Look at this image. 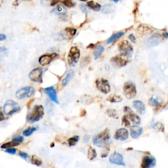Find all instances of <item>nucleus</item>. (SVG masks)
Returning <instances> with one entry per match:
<instances>
[{"instance_id": "nucleus-24", "label": "nucleus", "mask_w": 168, "mask_h": 168, "mask_svg": "<svg viewBox=\"0 0 168 168\" xmlns=\"http://www.w3.org/2000/svg\"><path fill=\"white\" fill-rule=\"evenodd\" d=\"M124 35V32H117V33L113 34L111 37H110V38L107 40L106 43H107V44L111 43H112V42H114V41L117 40L118 39L122 37Z\"/></svg>"}, {"instance_id": "nucleus-49", "label": "nucleus", "mask_w": 168, "mask_h": 168, "mask_svg": "<svg viewBox=\"0 0 168 168\" xmlns=\"http://www.w3.org/2000/svg\"><path fill=\"white\" fill-rule=\"evenodd\" d=\"M111 1H114L115 3H118L119 0H111Z\"/></svg>"}, {"instance_id": "nucleus-27", "label": "nucleus", "mask_w": 168, "mask_h": 168, "mask_svg": "<svg viewBox=\"0 0 168 168\" xmlns=\"http://www.w3.org/2000/svg\"><path fill=\"white\" fill-rule=\"evenodd\" d=\"M88 157L90 160H92L97 157V153L96 150L93 148L92 147H89L88 152Z\"/></svg>"}, {"instance_id": "nucleus-25", "label": "nucleus", "mask_w": 168, "mask_h": 168, "mask_svg": "<svg viewBox=\"0 0 168 168\" xmlns=\"http://www.w3.org/2000/svg\"><path fill=\"white\" fill-rule=\"evenodd\" d=\"M105 48L101 46H98L95 47L94 51V57L95 59H98L101 56L102 53L104 52Z\"/></svg>"}, {"instance_id": "nucleus-13", "label": "nucleus", "mask_w": 168, "mask_h": 168, "mask_svg": "<svg viewBox=\"0 0 168 168\" xmlns=\"http://www.w3.org/2000/svg\"><path fill=\"white\" fill-rule=\"evenodd\" d=\"M111 62L113 66L116 68H120L125 66L127 64V61L126 59H124V58H122L121 56H116L112 58Z\"/></svg>"}, {"instance_id": "nucleus-50", "label": "nucleus", "mask_w": 168, "mask_h": 168, "mask_svg": "<svg viewBox=\"0 0 168 168\" xmlns=\"http://www.w3.org/2000/svg\"><path fill=\"white\" fill-rule=\"evenodd\" d=\"M80 1H83V2H85V1H88V0H80Z\"/></svg>"}, {"instance_id": "nucleus-21", "label": "nucleus", "mask_w": 168, "mask_h": 168, "mask_svg": "<svg viewBox=\"0 0 168 168\" xmlns=\"http://www.w3.org/2000/svg\"><path fill=\"white\" fill-rule=\"evenodd\" d=\"M87 6L92 10L95 11H99L101 9V5L98 3H96L93 1H90L87 3Z\"/></svg>"}, {"instance_id": "nucleus-6", "label": "nucleus", "mask_w": 168, "mask_h": 168, "mask_svg": "<svg viewBox=\"0 0 168 168\" xmlns=\"http://www.w3.org/2000/svg\"><path fill=\"white\" fill-rule=\"evenodd\" d=\"M124 93L127 99L134 98L137 94V89L135 85L132 82H126L124 86Z\"/></svg>"}, {"instance_id": "nucleus-43", "label": "nucleus", "mask_w": 168, "mask_h": 168, "mask_svg": "<svg viewBox=\"0 0 168 168\" xmlns=\"http://www.w3.org/2000/svg\"><path fill=\"white\" fill-rule=\"evenodd\" d=\"M60 0H51V6H55L56 4H57Z\"/></svg>"}, {"instance_id": "nucleus-35", "label": "nucleus", "mask_w": 168, "mask_h": 168, "mask_svg": "<svg viewBox=\"0 0 168 168\" xmlns=\"http://www.w3.org/2000/svg\"><path fill=\"white\" fill-rule=\"evenodd\" d=\"M122 98L120 97L117 96V95H114L111 97V98L108 99V101H111L112 102H120L122 101Z\"/></svg>"}, {"instance_id": "nucleus-12", "label": "nucleus", "mask_w": 168, "mask_h": 168, "mask_svg": "<svg viewBox=\"0 0 168 168\" xmlns=\"http://www.w3.org/2000/svg\"><path fill=\"white\" fill-rule=\"evenodd\" d=\"M163 40V38L160 34H154L151 37L148 39L147 40V45L148 47H154L160 43L161 41Z\"/></svg>"}, {"instance_id": "nucleus-32", "label": "nucleus", "mask_w": 168, "mask_h": 168, "mask_svg": "<svg viewBox=\"0 0 168 168\" xmlns=\"http://www.w3.org/2000/svg\"><path fill=\"white\" fill-rule=\"evenodd\" d=\"M65 32H66V34L68 35H69V38H72L74 35L76 34L77 30L76 29L73 28H66L65 29Z\"/></svg>"}, {"instance_id": "nucleus-22", "label": "nucleus", "mask_w": 168, "mask_h": 168, "mask_svg": "<svg viewBox=\"0 0 168 168\" xmlns=\"http://www.w3.org/2000/svg\"><path fill=\"white\" fill-rule=\"evenodd\" d=\"M115 10V6L112 4L105 5L102 8V13L104 14L112 13Z\"/></svg>"}, {"instance_id": "nucleus-36", "label": "nucleus", "mask_w": 168, "mask_h": 168, "mask_svg": "<svg viewBox=\"0 0 168 168\" xmlns=\"http://www.w3.org/2000/svg\"><path fill=\"white\" fill-rule=\"evenodd\" d=\"M153 128L157 131H164V125L161 123H156L153 125Z\"/></svg>"}, {"instance_id": "nucleus-3", "label": "nucleus", "mask_w": 168, "mask_h": 168, "mask_svg": "<svg viewBox=\"0 0 168 168\" xmlns=\"http://www.w3.org/2000/svg\"><path fill=\"white\" fill-rule=\"evenodd\" d=\"M21 110V106L17 102L11 99L7 100L4 106V112L7 115H12Z\"/></svg>"}, {"instance_id": "nucleus-34", "label": "nucleus", "mask_w": 168, "mask_h": 168, "mask_svg": "<svg viewBox=\"0 0 168 168\" xmlns=\"http://www.w3.org/2000/svg\"><path fill=\"white\" fill-rule=\"evenodd\" d=\"M107 114L109 116H111V117L118 118V114L115 110H112V109L107 110Z\"/></svg>"}, {"instance_id": "nucleus-23", "label": "nucleus", "mask_w": 168, "mask_h": 168, "mask_svg": "<svg viewBox=\"0 0 168 168\" xmlns=\"http://www.w3.org/2000/svg\"><path fill=\"white\" fill-rule=\"evenodd\" d=\"M128 116L129 118L131 119V121L134 124L136 125H139L141 124V119L137 115H136L134 113H133V112L131 111L130 112L128 113Z\"/></svg>"}, {"instance_id": "nucleus-44", "label": "nucleus", "mask_w": 168, "mask_h": 168, "mask_svg": "<svg viewBox=\"0 0 168 168\" xmlns=\"http://www.w3.org/2000/svg\"><path fill=\"white\" fill-rule=\"evenodd\" d=\"M89 139H90L89 135H85V136H84V137H83V141H84V143H88V142L89 141Z\"/></svg>"}, {"instance_id": "nucleus-33", "label": "nucleus", "mask_w": 168, "mask_h": 168, "mask_svg": "<svg viewBox=\"0 0 168 168\" xmlns=\"http://www.w3.org/2000/svg\"><path fill=\"white\" fill-rule=\"evenodd\" d=\"M148 103H149V105L151 106H156L160 105V102L159 101H158V100L154 97H151L149 100V102H148Z\"/></svg>"}, {"instance_id": "nucleus-29", "label": "nucleus", "mask_w": 168, "mask_h": 168, "mask_svg": "<svg viewBox=\"0 0 168 168\" xmlns=\"http://www.w3.org/2000/svg\"><path fill=\"white\" fill-rule=\"evenodd\" d=\"M79 137L78 136H74L68 139V143H69L70 147H73L75 146L77 144V142L79 141Z\"/></svg>"}, {"instance_id": "nucleus-7", "label": "nucleus", "mask_w": 168, "mask_h": 168, "mask_svg": "<svg viewBox=\"0 0 168 168\" xmlns=\"http://www.w3.org/2000/svg\"><path fill=\"white\" fill-rule=\"evenodd\" d=\"M119 51L122 55L125 57H130L133 54V47L127 41H123L119 43Z\"/></svg>"}, {"instance_id": "nucleus-2", "label": "nucleus", "mask_w": 168, "mask_h": 168, "mask_svg": "<svg viewBox=\"0 0 168 168\" xmlns=\"http://www.w3.org/2000/svg\"><path fill=\"white\" fill-rule=\"evenodd\" d=\"M110 138L111 136H110L109 130L108 129H106L101 133L94 137L93 139V144L98 147H105L108 143Z\"/></svg>"}, {"instance_id": "nucleus-14", "label": "nucleus", "mask_w": 168, "mask_h": 168, "mask_svg": "<svg viewBox=\"0 0 168 168\" xmlns=\"http://www.w3.org/2000/svg\"><path fill=\"white\" fill-rule=\"evenodd\" d=\"M129 137V133L127 130H125L124 128L119 129L116 131L114 138L115 139L118 141H125L127 140Z\"/></svg>"}, {"instance_id": "nucleus-28", "label": "nucleus", "mask_w": 168, "mask_h": 168, "mask_svg": "<svg viewBox=\"0 0 168 168\" xmlns=\"http://www.w3.org/2000/svg\"><path fill=\"white\" fill-rule=\"evenodd\" d=\"M37 130H38V127H30V128L27 129V130H25L22 133H23L24 136L28 137V136H30L31 135L33 134Z\"/></svg>"}, {"instance_id": "nucleus-41", "label": "nucleus", "mask_w": 168, "mask_h": 168, "mask_svg": "<svg viewBox=\"0 0 168 168\" xmlns=\"http://www.w3.org/2000/svg\"><path fill=\"white\" fill-rule=\"evenodd\" d=\"M19 155H20V156L22 158H24V159L25 160H27V158H28V155L27 153H24V152H20V154H19Z\"/></svg>"}, {"instance_id": "nucleus-47", "label": "nucleus", "mask_w": 168, "mask_h": 168, "mask_svg": "<svg viewBox=\"0 0 168 168\" xmlns=\"http://www.w3.org/2000/svg\"><path fill=\"white\" fill-rule=\"evenodd\" d=\"M21 1V0H15V1L13 2V5L15 6V7H17V6H18L19 4H20Z\"/></svg>"}, {"instance_id": "nucleus-37", "label": "nucleus", "mask_w": 168, "mask_h": 168, "mask_svg": "<svg viewBox=\"0 0 168 168\" xmlns=\"http://www.w3.org/2000/svg\"><path fill=\"white\" fill-rule=\"evenodd\" d=\"M5 153L10 154H15L16 153H17V149L15 148H7V150H5Z\"/></svg>"}, {"instance_id": "nucleus-1", "label": "nucleus", "mask_w": 168, "mask_h": 168, "mask_svg": "<svg viewBox=\"0 0 168 168\" xmlns=\"http://www.w3.org/2000/svg\"><path fill=\"white\" fill-rule=\"evenodd\" d=\"M44 115V108L41 105H35L33 110L29 113L27 117V122L30 124L40 121Z\"/></svg>"}, {"instance_id": "nucleus-18", "label": "nucleus", "mask_w": 168, "mask_h": 168, "mask_svg": "<svg viewBox=\"0 0 168 168\" xmlns=\"http://www.w3.org/2000/svg\"><path fill=\"white\" fill-rule=\"evenodd\" d=\"M133 106L136 111L141 114H143L145 112V106L144 103L140 101H135L133 102Z\"/></svg>"}, {"instance_id": "nucleus-31", "label": "nucleus", "mask_w": 168, "mask_h": 168, "mask_svg": "<svg viewBox=\"0 0 168 168\" xmlns=\"http://www.w3.org/2000/svg\"><path fill=\"white\" fill-rule=\"evenodd\" d=\"M31 161L33 164L36 165L37 166H40L42 164V161L40 158H38L36 156H32L31 157Z\"/></svg>"}, {"instance_id": "nucleus-19", "label": "nucleus", "mask_w": 168, "mask_h": 168, "mask_svg": "<svg viewBox=\"0 0 168 168\" xmlns=\"http://www.w3.org/2000/svg\"><path fill=\"white\" fill-rule=\"evenodd\" d=\"M74 75H75V73H74V70H69L68 73L66 74V76L64 77V79L62 81V84L63 86H66L70 82L72 79L74 77Z\"/></svg>"}, {"instance_id": "nucleus-8", "label": "nucleus", "mask_w": 168, "mask_h": 168, "mask_svg": "<svg viewBox=\"0 0 168 168\" xmlns=\"http://www.w3.org/2000/svg\"><path fill=\"white\" fill-rule=\"evenodd\" d=\"M96 87L99 91L105 94H107L111 91V86L108 82L104 78H99L96 80Z\"/></svg>"}, {"instance_id": "nucleus-15", "label": "nucleus", "mask_w": 168, "mask_h": 168, "mask_svg": "<svg viewBox=\"0 0 168 168\" xmlns=\"http://www.w3.org/2000/svg\"><path fill=\"white\" fill-rule=\"evenodd\" d=\"M156 164V160L154 157L145 156L143 158L141 163V167L143 168H150L153 167Z\"/></svg>"}, {"instance_id": "nucleus-11", "label": "nucleus", "mask_w": 168, "mask_h": 168, "mask_svg": "<svg viewBox=\"0 0 168 168\" xmlns=\"http://www.w3.org/2000/svg\"><path fill=\"white\" fill-rule=\"evenodd\" d=\"M44 92L49 96V97L53 102H55L56 104H59V99L57 97V94L55 89L54 88V87L51 86L49 87V88H45L44 89Z\"/></svg>"}, {"instance_id": "nucleus-17", "label": "nucleus", "mask_w": 168, "mask_h": 168, "mask_svg": "<svg viewBox=\"0 0 168 168\" xmlns=\"http://www.w3.org/2000/svg\"><path fill=\"white\" fill-rule=\"evenodd\" d=\"M143 133V128L140 126L133 125L131 128V136L133 139H137Z\"/></svg>"}, {"instance_id": "nucleus-45", "label": "nucleus", "mask_w": 168, "mask_h": 168, "mask_svg": "<svg viewBox=\"0 0 168 168\" xmlns=\"http://www.w3.org/2000/svg\"><path fill=\"white\" fill-rule=\"evenodd\" d=\"M129 39L131 41V42H133V43H135V40H136V39H135V37L133 34H131L130 35V36H129Z\"/></svg>"}, {"instance_id": "nucleus-48", "label": "nucleus", "mask_w": 168, "mask_h": 168, "mask_svg": "<svg viewBox=\"0 0 168 168\" xmlns=\"http://www.w3.org/2000/svg\"><path fill=\"white\" fill-rule=\"evenodd\" d=\"M164 35L165 37H166V38H168V33H167V32H166V33H164Z\"/></svg>"}, {"instance_id": "nucleus-10", "label": "nucleus", "mask_w": 168, "mask_h": 168, "mask_svg": "<svg viewBox=\"0 0 168 168\" xmlns=\"http://www.w3.org/2000/svg\"><path fill=\"white\" fill-rule=\"evenodd\" d=\"M109 161L113 164H116L118 166H125L123 156L118 153H114L111 155L109 158Z\"/></svg>"}, {"instance_id": "nucleus-30", "label": "nucleus", "mask_w": 168, "mask_h": 168, "mask_svg": "<svg viewBox=\"0 0 168 168\" xmlns=\"http://www.w3.org/2000/svg\"><path fill=\"white\" fill-rule=\"evenodd\" d=\"M61 1H62L63 4L68 8H72L75 7L76 5V4L73 0H62Z\"/></svg>"}, {"instance_id": "nucleus-40", "label": "nucleus", "mask_w": 168, "mask_h": 168, "mask_svg": "<svg viewBox=\"0 0 168 168\" xmlns=\"http://www.w3.org/2000/svg\"><path fill=\"white\" fill-rule=\"evenodd\" d=\"M12 139L13 141L19 142V143H22V142L24 141V138L22 136H14L13 137Z\"/></svg>"}, {"instance_id": "nucleus-42", "label": "nucleus", "mask_w": 168, "mask_h": 168, "mask_svg": "<svg viewBox=\"0 0 168 168\" xmlns=\"http://www.w3.org/2000/svg\"><path fill=\"white\" fill-rule=\"evenodd\" d=\"M4 119H5L4 114V113H3V111H2V109H1V107H0V122L4 121Z\"/></svg>"}, {"instance_id": "nucleus-20", "label": "nucleus", "mask_w": 168, "mask_h": 168, "mask_svg": "<svg viewBox=\"0 0 168 168\" xmlns=\"http://www.w3.org/2000/svg\"><path fill=\"white\" fill-rule=\"evenodd\" d=\"M52 12H54L58 15H64L66 13V9L64 5L59 4L57 6L55 9H53Z\"/></svg>"}, {"instance_id": "nucleus-9", "label": "nucleus", "mask_w": 168, "mask_h": 168, "mask_svg": "<svg viewBox=\"0 0 168 168\" xmlns=\"http://www.w3.org/2000/svg\"><path fill=\"white\" fill-rule=\"evenodd\" d=\"M42 70L40 68H37L32 70L29 74V78L31 81L34 82H42Z\"/></svg>"}, {"instance_id": "nucleus-46", "label": "nucleus", "mask_w": 168, "mask_h": 168, "mask_svg": "<svg viewBox=\"0 0 168 168\" xmlns=\"http://www.w3.org/2000/svg\"><path fill=\"white\" fill-rule=\"evenodd\" d=\"M6 39H7V36H6V35L4 34H0V41L5 40Z\"/></svg>"}, {"instance_id": "nucleus-38", "label": "nucleus", "mask_w": 168, "mask_h": 168, "mask_svg": "<svg viewBox=\"0 0 168 168\" xmlns=\"http://www.w3.org/2000/svg\"><path fill=\"white\" fill-rule=\"evenodd\" d=\"M80 7L81 10H82V11L84 13H88L89 12V10H88V7H87V6L84 4H81L80 5Z\"/></svg>"}, {"instance_id": "nucleus-26", "label": "nucleus", "mask_w": 168, "mask_h": 168, "mask_svg": "<svg viewBox=\"0 0 168 168\" xmlns=\"http://www.w3.org/2000/svg\"><path fill=\"white\" fill-rule=\"evenodd\" d=\"M21 143H19V142L17 141H15L13 140L12 141L10 142H8V143H6L3 144L1 148H12V147H17L18 146L19 144H20Z\"/></svg>"}, {"instance_id": "nucleus-4", "label": "nucleus", "mask_w": 168, "mask_h": 168, "mask_svg": "<svg viewBox=\"0 0 168 168\" xmlns=\"http://www.w3.org/2000/svg\"><path fill=\"white\" fill-rule=\"evenodd\" d=\"M35 93V89L33 87H24L16 92V97L18 99H24L25 98H30L33 96Z\"/></svg>"}, {"instance_id": "nucleus-5", "label": "nucleus", "mask_w": 168, "mask_h": 168, "mask_svg": "<svg viewBox=\"0 0 168 168\" xmlns=\"http://www.w3.org/2000/svg\"><path fill=\"white\" fill-rule=\"evenodd\" d=\"M80 57V51L77 47H72L70 49L69 55H68V61L69 65L74 66L78 62Z\"/></svg>"}, {"instance_id": "nucleus-39", "label": "nucleus", "mask_w": 168, "mask_h": 168, "mask_svg": "<svg viewBox=\"0 0 168 168\" xmlns=\"http://www.w3.org/2000/svg\"><path fill=\"white\" fill-rule=\"evenodd\" d=\"M122 122H123V124H124L125 126H127V127L130 126V122L128 121V119L127 117H126V116H124V117H123Z\"/></svg>"}, {"instance_id": "nucleus-16", "label": "nucleus", "mask_w": 168, "mask_h": 168, "mask_svg": "<svg viewBox=\"0 0 168 168\" xmlns=\"http://www.w3.org/2000/svg\"><path fill=\"white\" fill-rule=\"evenodd\" d=\"M56 54L43 55L41 56L40 59H39V63H40L41 66H46L54 59V58L56 57Z\"/></svg>"}]
</instances>
